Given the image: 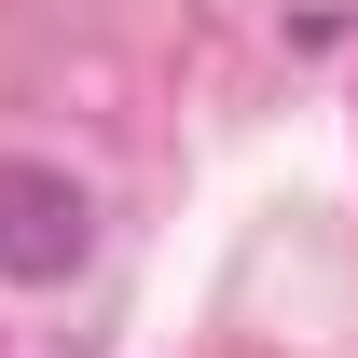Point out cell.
<instances>
[{"label":"cell","mask_w":358,"mask_h":358,"mask_svg":"<svg viewBox=\"0 0 358 358\" xmlns=\"http://www.w3.org/2000/svg\"><path fill=\"white\" fill-rule=\"evenodd\" d=\"M96 248V193L69 166H42V152H0V275L14 289H69Z\"/></svg>","instance_id":"1"}]
</instances>
